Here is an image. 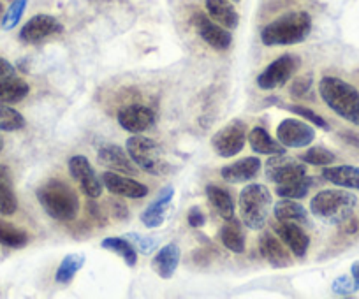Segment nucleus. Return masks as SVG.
Segmentation results:
<instances>
[{
	"label": "nucleus",
	"mask_w": 359,
	"mask_h": 299,
	"mask_svg": "<svg viewBox=\"0 0 359 299\" xmlns=\"http://www.w3.org/2000/svg\"><path fill=\"white\" fill-rule=\"evenodd\" d=\"M312 32V16L306 11H291L278 16L261 30L264 46H292L306 39Z\"/></svg>",
	"instance_id": "obj_1"
},
{
	"label": "nucleus",
	"mask_w": 359,
	"mask_h": 299,
	"mask_svg": "<svg viewBox=\"0 0 359 299\" xmlns=\"http://www.w3.org/2000/svg\"><path fill=\"white\" fill-rule=\"evenodd\" d=\"M310 85H312V78H298V80L292 83L291 94L296 95V97H303L306 92L310 90Z\"/></svg>",
	"instance_id": "obj_41"
},
{
	"label": "nucleus",
	"mask_w": 359,
	"mask_h": 299,
	"mask_svg": "<svg viewBox=\"0 0 359 299\" xmlns=\"http://www.w3.org/2000/svg\"><path fill=\"white\" fill-rule=\"evenodd\" d=\"M4 150V139H2V136H0V152Z\"/></svg>",
	"instance_id": "obj_46"
},
{
	"label": "nucleus",
	"mask_w": 359,
	"mask_h": 299,
	"mask_svg": "<svg viewBox=\"0 0 359 299\" xmlns=\"http://www.w3.org/2000/svg\"><path fill=\"white\" fill-rule=\"evenodd\" d=\"M97 162L115 173H123L129 176L137 174V166L133 162L129 153L123 152V148L118 144H102L97 152Z\"/></svg>",
	"instance_id": "obj_17"
},
{
	"label": "nucleus",
	"mask_w": 359,
	"mask_h": 299,
	"mask_svg": "<svg viewBox=\"0 0 359 299\" xmlns=\"http://www.w3.org/2000/svg\"><path fill=\"white\" fill-rule=\"evenodd\" d=\"M111 208H113V211H115V216L116 218H120V220H123V218H127V216H129V209H127V206H126V202H120V201H113L111 202Z\"/></svg>",
	"instance_id": "obj_43"
},
{
	"label": "nucleus",
	"mask_w": 359,
	"mask_h": 299,
	"mask_svg": "<svg viewBox=\"0 0 359 299\" xmlns=\"http://www.w3.org/2000/svg\"><path fill=\"white\" fill-rule=\"evenodd\" d=\"M37 201L51 218L58 222H71L79 213L78 194L60 180H50L37 188Z\"/></svg>",
	"instance_id": "obj_3"
},
{
	"label": "nucleus",
	"mask_w": 359,
	"mask_h": 299,
	"mask_svg": "<svg viewBox=\"0 0 359 299\" xmlns=\"http://www.w3.org/2000/svg\"><path fill=\"white\" fill-rule=\"evenodd\" d=\"M180 246L176 243H168L165 246H162L155 257L151 259V270L158 274L161 278L164 280H169L172 278V274L176 273L178 270V264H180Z\"/></svg>",
	"instance_id": "obj_21"
},
{
	"label": "nucleus",
	"mask_w": 359,
	"mask_h": 299,
	"mask_svg": "<svg viewBox=\"0 0 359 299\" xmlns=\"http://www.w3.org/2000/svg\"><path fill=\"white\" fill-rule=\"evenodd\" d=\"M273 208L271 192L261 183H250L240 192V218L252 231H261Z\"/></svg>",
	"instance_id": "obj_5"
},
{
	"label": "nucleus",
	"mask_w": 359,
	"mask_h": 299,
	"mask_svg": "<svg viewBox=\"0 0 359 299\" xmlns=\"http://www.w3.org/2000/svg\"><path fill=\"white\" fill-rule=\"evenodd\" d=\"M101 246L109 250V252L116 253L118 257H122L127 266L134 267L137 264V250L134 249V245L127 238H115V236L113 238H106L102 239Z\"/></svg>",
	"instance_id": "obj_30"
},
{
	"label": "nucleus",
	"mask_w": 359,
	"mask_h": 299,
	"mask_svg": "<svg viewBox=\"0 0 359 299\" xmlns=\"http://www.w3.org/2000/svg\"><path fill=\"white\" fill-rule=\"evenodd\" d=\"M29 243V235L23 229L0 218V245L8 249H23Z\"/></svg>",
	"instance_id": "obj_32"
},
{
	"label": "nucleus",
	"mask_w": 359,
	"mask_h": 299,
	"mask_svg": "<svg viewBox=\"0 0 359 299\" xmlns=\"http://www.w3.org/2000/svg\"><path fill=\"white\" fill-rule=\"evenodd\" d=\"M102 185L111 192L113 195L118 197H129V199H143L148 195V187L141 181L133 180V178H126L115 171H106L102 174Z\"/></svg>",
	"instance_id": "obj_16"
},
{
	"label": "nucleus",
	"mask_w": 359,
	"mask_h": 299,
	"mask_svg": "<svg viewBox=\"0 0 359 299\" xmlns=\"http://www.w3.org/2000/svg\"><path fill=\"white\" fill-rule=\"evenodd\" d=\"M273 231L278 238L282 239L289 252L298 259H305L309 253L310 236L302 229V225L296 222H285V220H277L273 223Z\"/></svg>",
	"instance_id": "obj_14"
},
{
	"label": "nucleus",
	"mask_w": 359,
	"mask_h": 299,
	"mask_svg": "<svg viewBox=\"0 0 359 299\" xmlns=\"http://www.w3.org/2000/svg\"><path fill=\"white\" fill-rule=\"evenodd\" d=\"M273 215L277 220L296 222L299 223V225H309L310 223L309 211H306L299 202H296V199L282 197V201L273 204Z\"/></svg>",
	"instance_id": "obj_28"
},
{
	"label": "nucleus",
	"mask_w": 359,
	"mask_h": 299,
	"mask_svg": "<svg viewBox=\"0 0 359 299\" xmlns=\"http://www.w3.org/2000/svg\"><path fill=\"white\" fill-rule=\"evenodd\" d=\"M18 209V197L13 187L11 169L4 164H0V215L11 216Z\"/></svg>",
	"instance_id": "obj_25"
},
{
	"label": "nucleus",
	"mask_w": 359,
	"mask_h": 299,
	"mask_svg": "<svg viewBox=\"0 0 359 299\" xmlns=\"http://www.w3.org/2000/svg\"><path fill=\"white\" fill-rule=\"evenodd\" d=\"M313 180L309 176H303L299 180L292 181V183L287 185H277V194L278 197H285V199H303L306 197V194L312 188Z\"/></svg>",
	"instance_id": "obj_34"
},
{
	"label": "nucleus",
	"mask_w": 359,
	"mask_h": 299,
	"mask_svg": "<svg viewBox=\"0 0 359 299\" xmlns=\"http://www.w3.org/2000/svg\"><path fill=\"white\" fill-rule=\"evenodd\" d=\"M62 32H64V25L57 18L50 15H36L22 27L20 41L27 44H37Z\"/></svg>",
	"instance_id": "obj_12"
},
{
	"label": "nucleus",
	"mask_w": 359,
	"mask_h": 299,
	"mask_svg": "<svg viewBox=\"0 0 359 299\" xmlns=\"http://www.w3.org/2000/svg\"><path fill=\"white\" fill-rule=\"evenodd\" d=\"M259 252L262 259L268 260L273 267H289L292 264V257L289 249H285L280 238L271 232H264L259 238Z\"/></svg>",
	"instance_id": "obj_18"
},
{
	"label": "nucleus",
	"mask_w": 359,
	"mask_h": 299,
	"mask_svg": "<svg viewBox=\"0 0 359 299\" xmlns=\"http://www.w3.org/2000/svg\"><path fill=\"white\" fill-rule=\"evenodd\" d=\"M264 174L275 185H287L306 176V164H299L292 157L278 153V155H271L266 160Z\"/></svg>",
	"instance_id": "obj_9"
},
{
	"label": "nucleus",
	"mask_w": 359,
	"mask_h": 299,
	"mask_svg": "<svg viewBox=\"0 0 359 299\" xmlns=\"http://www.w3.org/2000/svg\"><path fill=\"white\" fill-rule=\"evenodd\" d=\"M27 125L25 116L15 108H9L8 104H0V130L2 132H16Z\"/></svg>",
	"instance_id": "obj_33"
},
{
	"label": "nucleus",
	"mask_w": 359,
	"mask_h": 299,
	"mask_svg": "<svg viewBox=\"0 0 359 299\" xmlns=\"http://www.w3.org/2000/svg\"><path fill=\"white\" fill-rule=\"evenodd\" d=\"M299 67V60L294 55H282L273 60L257 76V87L261 90H277L282 88Z\"/></svg>",
	"instance_id": "obj_8"
},
{
	"label": "nucleus",
	"mask_w": 359,
	"mask_h": 299,
	"mask_svg": "<svg viewBox=\"0 0 359 299\" xmlns=\"http://www.w3.org/2000/svg\"><path fill=\"white\" fill-rule=\"evenodd\" d=\"M358 291V285L352 280V277H347V274H341L337 280L333 281V292L338 295H351Z\"/></svg>",
	"instance_id": "obj_39"
},
{
	"label": "nucleus",
	"mask_w": 359,
	"mask_h": 299,
	"mask_svg": "<svg viewBox=\"0 0 359 299\" xmlns=\"http://www.w3.org/2000/svg\"><path fill=\"white\" fill-rule=\"evenodd\" d=\"M233 2H240V0H233Z\"/></svg>",
	"instance_id": "obj_47"
},
{
	"label": "nucleus",
	"mask_w": 359,
	"mask_h": 299,
	"mask_svg": "<svg viewBox=\"0 0 359 299\" xmlns=\"http://www.w3.org/2000/svg\"><path fill=\"white\" fill-rule=\"evenodd\" d=\"M69 173L90 199H97L102 194V187H104L102 180L97 178L94 167L85 155H74L69 159Z\"/></svg>",
	"instance_id": "obj_11"
},
{
	"label": "nucleus",
	"mask_w": 359,
	"mask_h": 299,
	"mask_svg": "<svg viewBox=\"0 0 359 299\" xmlns=\"http://www.w3.org/2000/svg\"><path fill=\"white\" fill-rule=\"evenodd\" d=\"M219 238L227 250L234 253H243L247 249V236H245L243 222L238 218H227L219 232Z\"/></svg>",
	"instance_id": "obj_23"
},
{
	"label": "nucleus",
	"mask_w": 359,
	"mask_h": 299,
	"mask_svg": "<svg viewBox=\"0 0 359 299\" xmlns=\"http://www.w3.org/2000/svg\"><path fill=\"white\" fill-rule=\"evenodd\" d=\"M284 109H287V111H291V113H296L298 116L305 118L306 122H312L313 125L320 127L323 130H330V123H327L326 120L319 115V113L312 111L310 108H305V106H298V104H289V106H284Z\"/></svg>",
	"instance_id": "obj_38"
},
{
	"label": "nucleus",
	"mask_w": 359,
	"mask_h": 299,
	"mask_svg": "<svg viewBox=\"0 0 359 299\" xmlns=\"http://www.w3.org/2000/svg\"><path fill=\"white\" fill-rule=\"evenodd\" d=\"M206 197H208L210 204L215 208V211L219 213L224 220L233 218L234 202L226 188L219 187V185H208V187H206Z\"/></svg>",
	"instance_id": "obj_29"
},
{
	"label": "nucleus",
	"mask_w": 359,
	"mask_h": 299,
	"mask_svg": "<svg viewBox=\"0 0 359 299\" xmlns=\"http://www.w3.org/2000/svg\"><path fill=\"white\" fill-rule=\"evenodd\" d=\"M187 220H189V225H191V228L201 229V228H205L206 215L203 213V209L199 208V206H192V208L189 209Z\"/></svg>",
	"instance_id": "obj_40"
},
{
	"label": "nucleus",
	"mask_w": 359,
	"mask_h": 299,
	"mask_svg": "<svg viewBox=\"0 0 359 299\" xmlns=\"http://www.w3.org/2000/svg\"><path fill=\"white\" fill-rule=\"evenodd\" d=\"M277 139L285 148H305L316 139V129L296 118H285L277 127Z\"/></svg>",
	"instance_id": "obj_13"
},
{
	"label": "nucleus",
	"mask_w": 359,
	"mask_h": 299,
	"mask_svg": "<svg viewBox=\"0 0 359 299\" xmlns=\"http://www.w3.org/2000/svg\"><path fill=\"white\" fill-rule=\"evenodd\" d=\"M172 197H175V187H165L158 192L157 197L148 204V208L141 213V222H143L144 228L148 229H157L164 223L165 209L171 204Z\"/></svg>",
	"instance_id": "obj_19"
},
{
	"label": "nucleus",
	"mask_w": 359,
	"mask_h": 299,
	"mask_svg": "<svg viewBox=\"0 0 359 299\" xmlns=\"http://www.w3.org/2000/svg\"><path fill=\"white\" fill-rule=\"evenodd\" d=\"M126 150L133 162L144 173L155 174V176L168 173V162L162 159L161 148L150 137L137 136V134L129 137L126 143Z\"/></svg>",
	"instance_id": "obj_6"
},
{
	"label": "nucleus",
	"mask_w": 359,
	"mask_h": 299,
	"mask_svg": "<svg viewBox=\"0 0 359 299\" xmlns=\"http://www.w3.org/2000/svg\"><path fill=\"white\" fill-rule=\"evenodd\" d=\"M351 277H352V280L355 281V285H358V288H359V260H358V263L352 264Z\"/></svg>",
	"instance_id": "obj_44"
},
{
	"label": "nucleus",
	"mask_w": 359,
	"mask_h": 299,
	"mask_svg": "<svg viewBox=\"0 0 359 299\" xmlns=\"http://www.w3.org/2000/svg\"><path fill=\"white\" fill-rule=\"evenodd\" d=\"M323 178L337 187L359 190V167L355 166H326Z\"/></svg>",
	"instance_id": "obj_26"
},
{
	"label": "nucleus",
	"mask_w": 359,
	"mask_h": 299,
	"mask_svg": "<svg viewBox=\"0 0 359 299\" xmlns=\"http://www.w3.org/2000/svg\"><path fill=\"white\" fill-rule=\"evenodd\" d=\"M358 197L345 190H320L310 199V211L320 222L341 225L352 216Z\"/></svg>",
	"instance_id": "obj_4"
},
{
	"label": "nucleus",
	"mask_w": 359,
	"mask_h": 299,
	"mask_svg": "<svg viewBox=\"0 0 359 299\" xmlns=\"http://www.w3.org/2000/svg\"><path fill=\"white\" fill-rule=\"evenodd\" d=\"M247 136V123L241 122V120H233L212 137V146L217 155L222 157V159H231L243 150Z\"/></svg>",
	"instance_id": "obj_7"
},
{
	"label": "nucleus",
	"mask_w": 359,
	"mask_h": 299,
	"mask_svg": "<svg viewBox=\"0 0 359 299\" xmlns=\"http://www.w3.org/2000/svg\"><path fill=\"white\" fill-rule=\"evenodd\" d=\"M4 6H2V2H0V25H2V20H4Z\"/></svg>",
	"instance_id": "obj_45"
},
{
	"label": "nucleus",
	"mask_w": 359,
	"mask_h": 299,
	"mask_svg": "<svg viewBox=\"0 0 359 299\" xmlns=\"http://www.w3.org/2000/svg\"><path fill=\"white\" fill-rule=\"evenodd\" d=\"M250 148L257 155H278V153L285 152V146L280 141H275L273 137L269 136V132L262 127H254L247 136Z\"/></svg>",
	"instance_id": "obj_24"
},
{
	"label": "nucleus",
	"mask_w": 359,
	"mask_h": 299,
	"mask_svg": "<svg viewBox=\"0 0 359 299\" xmlns=\"http://www.w3.org/2000/svg\"><path fill=\"white\" fill-rule=\"evenodd\" d=\"M261 159L259 157H245V159L236 160L234 164L222 167L220 176L229 183H243V181H250L255 178L261 171Z\"/></svg>",
	"instance_id": "obj_20"
},
{
	"label": "nucleus",
	"mask_w": 359,
	"mask_h": 299,
	"mask_svg": "<svg viewBox=\"0 0 359 299\" xmlns=\"http://www.w3.org/2000/svg\"><path fill=\"white\" fill-rule=\"evenodd\" d=\"M320 99L340 118L359 125V92L347 81L334 76H324L319 83Z\"/></svg>",
	"instance_id": "obj_2"
},
{
	"label": "nucleus",
	"mask_w": 359,
	"mask_h": 299,
	"mask_svg": "<svg viewBox=\"0 0 359 299\" xmlns=\"http://www.w3.org/2000/svg\"><path fill=\"white\" fill-rule=\"evenodd\" d=\"M29 92L30 87L25 80L15 76L0 78V104H18Z\"/></svg>",
	"instance_id": "obj_27"
},
{
	"label": "nucleus",
	"mask_w": 359,
	"mask_h": 299,
	"mask_svg": "<svg viewBox=\"0 0 359 299\" xmlns=\"http://www.w3.org/2000/svg\"><path fill=\"white\" fill-rule=\"evenodd\" d=\"M299 160L305 164H310V166L326 167L334 162V153L330 152V150L324 146H313L310 148V150H306V152L299 157Z\"/></svg>",
	"instance_id": "obj_35"
},
{
	"label": "nucleus",
	"mask_w": 359,
	"mask_h": 299,
	"mask_svg": "<svg viewBox=\"0 0 359 299\" xmlns=\"http://www.w3.org/2000/svg\"><path fill=\"white\" fill-rule=\"evenodd\" d=\"M120 127L130 134H141L150 129L155 122V115L148 106L129 104L118 109L116 115Z\"/></svg>",
	"instance_id": "obj_15"
},
{
	"label": "nucleus",
	"mask_w": 359,
	"mask_h": 299,
	"mask_svg": "<svg viewBox=\"0 0 359 299\" xmlns=\"http://www.w3.org/2000/svg\"><path fill=\"white\" fill-rule=\"evenodd\" d=\"M27 2H29V0H13L11 6H9V9L6 11L4 20H2V29L11 30L18 25L20 20H22V16H23V13H25V9H27Z\"/></svg>",
	"instance_id": "obj_37"
},
{
	"label": "nucleus",
	"mask_w": 359,
	"mask_h": 299,
	"mask_svg": "<svg viewBox=\"0 0 359 299\" xmlns=\"http://www.w3.org/2000/svg\"><path fill=\"white\" fill-rule=\"evenodd\" d=\"M192 25L203 41L217 51H226L233 43V36L226 27L210 20L205 13H196L192 16Z\"/></svg>",
	"instance_id": "obj_10"
},
{
	"label": "nucleus",
	"mask_w": 359,
	"mask_h": 299,
	"mask_svg": "<svg viewBox=\"0 0 359 299\" xmlns=\"http://www.w3.org/2000/svg\"><path fill=\"white\" fill-rule=\"evenodd\" d=\"M205 8L210 18L227 30L236 29L240 23V15L233 6V0H205Z\"/></svg>",
	"instance_id": "obj_22"
},
{
	"label": "nucleus",
	"mask_w": 359,
	"mask_h": 299,
	"mask_svg": "<svg viewBox=\"0 0 359 299\" xmlns=\"http://www.w3.org/2000/svg\"><path fill=\"white\" fill-rule=\"evenodd\" d=\"M8 76H15V67H13L11 62L0 57V78Z\"/></svg>",
	"instance_id": "obj_42"
},
{
	"label": "nucleus",
	"mask_w": 359,
	"mask_h": 299,
	"mask_svg": "<svg viewBox=\"0 0 359 299\" xmlns=\"http://www.w3.org/2000/svg\"><path fill=\"white\" fill-rule=\"evenodd\" d=\"M86 257L83 253H69L64 257V260L58 266L57 273H55V281L62 285H67L74 280L78 271L85 266Z\"/></svg>",
	"instance_id": "obj_31"
},
{
	"label": "nucleus",
	"mask_w": 359,
	"mask_h": 299,
	"mask_svg": "<svg viewBox=\"0 0 359 299\" xmlns=\"http://www.w3.org/2000/svg\"><path fill=\"white\" fill-rule=\"evenodd\" d=\"M126 238L133 243L134 249H136L137 252L144 253V256L154 253L155 250L158 249V245H161V239L155 238V236H143V235H136V232H129Z\"/></svg>",
	"instance_id": "obj_36"
}]
</instances>
